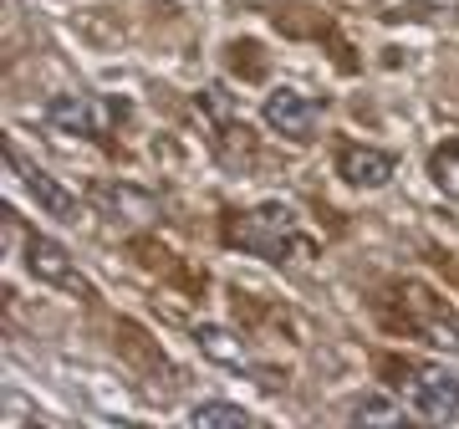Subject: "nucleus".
<instances>
[{"label": "nucleus", "mask_w": 459, "mask_h": 429, "mask_svg": "<svg viewBox=\"0 0 459 429\" xmlns=\"http://www.w3.org/2000/svg\"><path fill=\"white\" fill-rule=\"evenodd\" d=\"M394 153L388 149H373V144H342L337 149V174H342V184H352V189H377V184L394 179Z\"/></svg>", "instance_id": "1a4fd4ad"}, {"label": "nucleus", "mask_w": 459, "mask_h": 429, "mask_svg": "<svg viewBox=\"0 0 459 429\" xmlns=\"http://www.w3.org/2000/svg\"><path fill=\"white\" fill-rule=\"evenodd\" d=\"M21 250H26V271H31L36 281H47V286H56V292H72V297H82V302H98V286L77 271V261L66 256V246H56L51 235L26 231Z\"/></svg>", "instance_id": "20e7f679"}, {"label": "nucleus", "mask_w": 459, "mask_h": 429, "mask_svg": "<svg viewBox=\"0 0 459 429\" xmlns=\"http://www.w3.org/2000/svg\"><path fill=\"white\" fill-rule=\"evenodd\" d=\"M117 102L113 98H77V92H62V98L47 102V123L56 133H72V138H108V113Z\"/></svg>", "instance_id": "423d86ee"}, {"label": "nucleus", "mask_w": 459, "mask_h": 429, "mask_svg": "<svg viewBox=\"0 0 459 429\" xmlns=\"http://www.w3.org/2000/svg\"><path fill=\"white\" fill-rule=\"evenodd\" d=\"M225 246L230 250H246V256H261L271 266H286L291 256L312 250L301 241V220H296L291 205L281 199H265V205H250V210H230L225 214Z\"/></svg>", "instance_id": "f257e3e1"}, {"label": "nucleus", "mask_w": 459, "mask_h": 429, "mask_svg": "<svg viewBox=\"0 0 459 429\" xmlns=\"http://www.w3.org/2000/svg\"><path fill=\"white\" fill-rule=\"evenodd\" d=\"M459 11V0H403V16H444Z\"/></svg>", "instance_id": "dca6fc26"}, {"label": "nucleus", "mask_w": 459, "mask_h": 429, "mask_svg": "<svg viewBox=\"0 0 459 429\" xmlns=\"http://www.w3.org/2000/svg\"><path fill=\"white\" fill-rule=\"evenodd\" d=\"M87 199H92V210H98L108 225H123V231H153V225L164 220V205L148 195V189H138V184L102 179V184L87 189Z\"/></svg>", "instance_id": "39448f33"}, {"label": "nucleus", "mask_w": 459, "mask_h": 429, "mask_svg": "<svg viewBox=\"0 0 459 429\" xmlns=\"http://www.w3.org/2000/svg\"><path fill=\"white\" fill-rule=\"evenodd\" d=\"M189 425H199V429H214V425H235V429H246V425H255V414L250 409H240V404H195L189 409Z\"/></svg>", "instance_id": "ddd939ff"}, {"label": "nucleus", "mask_w": 459, "mask_h": 429, "mask_svg": "<svg viewBox=\"0 0 459 429\" xmlns=\"http://www.w3.org/2000/svg\"><path fill=\"white\" fill-rule=\"evenodd\" d=\"M429 179L439 184L449 199H459V138H449V144H439L429 153Z\"/></svg>", "instance_id": "f8f14e48"}, {"label": "nucleus", "mask_w": 459, "mask_h": 429, "mask_svg": "<svg viewBox=\"0 0 459 429\" xmlns=\"http://www.w3.org/2000/svg\"><path fill=\"white\" fill-rule=\"evenodd\" d=\"M347 419H352V425H403L409 409L394 404V398H383V394H362V398L347 404Z\"/></svg>", "instance_id": "9b49d317"}, {"label": "nucleus", "mask_w": 459, "mask_h": 429, "mask_svg": "<svg viewBox=\"0 0 459 429\" xmlns=\"http://www.w3.org/2000/svg\"><path fill=\"white\" fill-rule=\"evenodd\" d=\"M5 164H11V174H16L21 184H26V195H31L36 205H41V210L51 214V220H77V214H82L77 195H72V189H62V184H56V179L47 174V169H36L21 149H5Z\"/></svg>", "instance_id": "0eeeda50"}, {"label": "nucleus", "mask_w": 459, "mask_h": 429, "mask_svg": "<svg viewBox=\"0 0 459 429\" xmlns=\"http://www.w3.org/2000/svg\"><path fill=\"white\" fill-rule=\"evenodd\" d=\"M383 379H394L409 394V409L424 419H459V373L444 363H413V358H383Z\"/></svg>", "instance_id": "7ed1b4c3"}, {"label": "nucleus", "mask_w": 459, "mask_h": 429, "mask_svg": "<svg viewBox=\"0 0 459 429\" xmlns=\"http://www.w3.org/2000/svg\"><path fill=\"white\" fill-rule=\"evenodd\" d=\"M230 72H235V77H250V83H261L265 77V51L255 47V41H235V47H230Z\"/></svg>", "instance_id": "2eb2a0df"}, {"label": "nucleus", "mask_w": 459, "mask_h": 429, "mask_svg": "<svg viewBox=\"0 0 459 429\" xmlns=\"http://www.w3.org/2000/svg\"><path fill=\"white\" fill-rule=\"evenodd\" d=\"M265 123H271L281 138L301 144V138H312L316 123H322V102L307 98V92H296V87H276V92L265 98Z\"/></svg>", "instance_id": "6e6552de"}, {"label": "nucleus", "mask_w": 459, "mask_h": 429, "mask_svg": "<svg viewBox=\"0 0 459 429\" xmlns=\"http://www.w3.org/2000/svg\"><path fill=\"white\" fill-rule=\"evenodd\" d=\"M383 322L394 332H403V337H419V343L455 347L459 353V312L444 297H434L424 281H398L394 292H388Z\"/></svg>", "instance_id": "f03ea898"}, {"label": "nucleus", "mask_w": 459, "mask_h": 429, "mask_svg": "<svg viewBox=\"0 0 459 429\" xmlns=\"http://www.w3.org/2000/svg\"><path fill=\"white\" fill-rule=\"evenodd\" d=\"M195 102H199V118H204V123H214V133H225L230 123H235V102H230L225 87H204Z\"/></svg>", "instance_id": "4468645a"}, {"label": "nucleus", "mask_w": 459, "mask_h": 429, "mask_svg": "<svg viewBox=\"0 0 459 429\" xmlns=\"http://www.w3.org/2000/svg\"><path fill=\"white\" fill-rule=\"evenodd\" d=\"M195 337H199V353H204L210 363L235 368V373H255V358L240 347V337H235V332H225V328H199Z\"/></svg>", "instance_id": "9d476101"}]
</instances>
